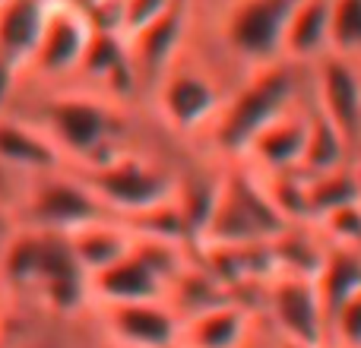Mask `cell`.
I'll return each mask as SVG.
<instances>
[{
	"instance_id": "cell-4",
	"label": "cell",
	"mask_w": 361,
	"mask_h": 348,
	"mask_svg": "<svg viewBox=\"0 0 361 348\" xmlns=\"http://www.w3.org/2000/svg\"><path fill=\"white\" fill-rule=\"evenodd\" d=\"M298 0H228L216 19V57L244 80L282 61V38Z\"/></svg>"
},
{
	"instance_id": "cell-21",
	"label": "cell",
	"mask_w": 361,
	"mask_h": 348,
	"mask_svg": "<svg viewBox=\"0 0 361 348\" xmlns=\"http://www.w3.org/2000/svg\"><path fill=\"white\" fill-rule=\"evenodd\" d=\"M307 216L311 222H317L320 216L339 209V206H349L361 199V162L339 165L333 171L324 174H311L307 178Z\"/></svg>"
},
{
	"instance_id": "cell-9",
	"label": "cell",
	"mask_w": 361,
	"mask_h": 348,
	"mask_svg": "<svg viewBox=\"0 0 361 348\" xmlns=\"http://www.w3.org/2000/svg\"><path fill=\"white\" fill-rule=\"evenodd\" d=\"M307 95L361 159V63L326 54L307 70Z\"/></svg>"
},
{
	"instance_id": "cell-23",
	"label": "cell",
	"mask_w": 361,
	"mask_h": 348,
	"mask_svg": "<svg viewBox=\"0 0 361 348\" xmlns=\"http://www.w3.org/2000/svg\"><path fill=\"white\" fill-rule=\"evenodd\" d=\"M314 282H317V292L326 304V313H333L343 301L361 292V250L330 247Z\"/></svg>"
},
{
	"instance_id": "cell-26",
	"label": "cell",
	"mask_w": 361,
	"mask_h": 348,
	"mask_svg": "<svg viewBox=\"0 0 361 348\" xmlns=\"http://www.w3.org/2000/svg\"><path fill=\"white\" fill-rule=\"evenodd\" d=\"M330 348H361V292L330 313Z\"/></svg>"
},
{
	"instance_id": "cell-11",
	"label": "cell",
	"mask_w": 361,
	"mask_h": 348,
	"mask_svg": "<svg viewBox=\"0 0 361 348\" xmlns=\"http://www.w3.org/2000/svg\"><path fill=\"white\" fill-rule=\"evenodd\" d=\"M193 25H197V16H193V0H178L169 13L149 23L146 29L133 32L127 38L130 44V61L133 70H137L140 89H143V101L149 99L152 86L159 82V76L178 61L187 51V44L193 42Z\"/></svg>"
},
{
	"instance_id": "cell-33",
	"label": "cell",
	"mask_w": 361,
	"mask_h": 348,
	"mask_svg": "<svg viewBox=\"0 0 361 348\" xmlns=\"http://www.w3.org/2000/svg\"><path fill=\"white\" fill-rule=\"evenodd\" d=\"M260 348H267V339H263V345H260Z\"/></svg>"
},
{
	"instance_id": "cell-19",
	"label": "cell",
	"mask_w": 361,
	"mask_h": 348,
	"mask_svg": "<svg viewBox=\"0 0 361 348\" xmlns=\"http://www.w3.org/2000/svg\"><path fill=\"white\" fill-rule=\"evenodd\" d=\"M330 244L317 231L314 222H298L282 228V235L269 244L276 275H301V279H317L320 266L326 260Z\"/></svg>"
},
{
	"instance_id": "cell-22",
	"label": "cell",
	"mask_w": 361,
	"mask_h": 348,
	"mask_svg": "<svg viewBox=\"0 0 361 348\" xmlns=\"http://www.w3.org/2000/svg\"><path fill=\"white\" fill-rule=\"evenodd\" d=\"M311 101V95H307ZM358 162V156L352 152V146L345 143V137L314 108L311 101V130H307V149H305V162H301V174H324L333 171L339 165Z\"/></svg>"
},
{
	"instance_id": "cell-3",
	"label": "cell",
	"mask_w": 361,
	"mask_h": 348,
	"mask_svg": "<svg viewBox=\"0 0 361 348\" xmlns=\"http://www.w3.org/2000/svg\"><path fill=\"white\" fill-rule=\"evenodd\" d=\"M307 95V70L295 63H269L235 82L219 120L200 149L222 162H238L250 139L279 114L295 108Z\"/></svg>"
},
{
	"instance_id": "cell-32",
	"label": "cell",
	"mask_w": 361,
	"mask_h": 348,
	"mask_svg": "<svg viewBox=\"0 0 361 348\" xmlns=\"http://www.w3.org/2000/svg\"><path fill=\"white\" fill-rule=\"evenodd\" d=\"M171 348H184V345H180V342H178V345H171Z\"/></svg>"
},
{
	"instance_id": "cell-1",
	"label": "cell",
	"mask_w": 361,
	"mask_h": 348,
	"mask_svg": "<svg viewBox=\"0 0 361 348\" xmlns=\"http://www.w3.org/2000/svg\"><path fill=\"white\" fill-rule=\"evenodd\" d=\"M13 111L25 114L48 133L67 168H92L130 146L162 137V127L149 111L124 108L82 86L61 89H16Z\"/></svg>"
},
{
	"instance_id": "cell-20",
	"label": "cell",
	"mask_w": 361,
	"mask_h": 348,
	"mask_svg": "<svg viewBox=\"0 0 361 348\" xmlns=\"http://www.w3.org/2000/svg\"><path fill=\"white\" fill-rule=\"evenodd\" d=\"M225 301H231V294L206 273V266L197 260V256H193V263L171 282V288H169V304L180 317V323L197 317V313H203V311H209V307L225 304Z\"/></svg>"
},
{
	"instance_id": "cell-8",
	"label": "cell",
	"mask_w": 361,
	"mask_h": 348,
	"mask_svg": "<svg viewBox=\"0 0 361 348\" xmlns=\"http://www.w3.org/2000/svg\"><path fill=\"white\" fill-rule=\"evenodd\" d=\"M257 313L273 342L295 348H330V313L314 279L273 275L257 294Z\"/></svg>"
},
{
	"instance_id": "cell-7",
	"label": "cell",
	"mask_w": 361,
	"mask_h": 348,
	"mask_svg": "<svg viewBox=\"0 0 361 348\" xmlns=\"http://www.w3.org/2000/svg\"><path fill=\"white\" fill-rule=\"evenodd\" d=\"M95 35L89 13L73 0H51L42 35L29 67L19 76L23 89H61L80 76L82 57Z\"/></svg>"
},
{
	"instance_id": "cell-18",
	"label": "cell",
	"mask_w": 361,
	"mask_h": 348,
	"mask_svg": "<svg viewBox=\"0 0 361 348\" xmlns=\"http://www.w3.org/2000/svg\"><path fill=\"white\" fill-rule=\"evenodd\" d=\"M70 247H73L76 263L82 266L86 275H95L102 269H108L111 263H118L121 256H127L133 250V231L124 218H99L89 222L82 228L67 235Z\"/></svg>"
},
{
	"instance_id": "cell-12",
	"label": "cell",
	"mask_w": 361,
	"mask_h": 348,
	"mask_svg": "<svg viewBox=\"0 0 361 348\" xmlns=\"http://www.w3.org/2000/svg\"><path fill=\"white\" fill-rule=\"evenodd\" d=\"M307 130H311V101L307 95L295 108H288L286 114H279L276 120H269L244 149V156L238 162L244 168H250L260 178H273V174H288L301 171L307 149Z\"/></svg>"
},
{
	"instance_id": "cell-27",
	"label": "cell",
	"mask_w": 361,
	"mask_h": 348,
	"mask_svg": "<svg viewBox=\"0 0 361 348\" xmlns=\"http://www.w3.org/2000/svg\"><path fill=\"white\" fill-rule=\"evenodd\" d=\"M178 0H121V32L127 38L133 32L146 29L149 23H156L162 13H169Z\"/></svg>"
},
{
	"instance_id": "cell-30",
	"label": "cell",
	"mask_w": 361,
	"mask_h": 348,
	"mask_svg": "<svg viewBox=\"0 0 361 348\" xmlns=\"http://www.w3.org/2000/svg\"><path fill=\"white\" fill-rule=\"evenodd\" d=\"M92 348H121V345H111V342H105V339H99V336H95Z\"/></svg>"
},
{
	"instance_id": "cell-2",
	"label": "cell",
	"mask_w": 361,
	"mask_h": 348,
	"mask_svg": "<svg viewBox=\"0 0 361 348\" xmlns=\"http://www.w3.org/2000/svg\"><path fill=\"white\" fill-rule=\"evenodd\" d=\"M235 82L238 76L216 54L190 42L152 86L146 111L171 139L200 149L222 114Z\"/></svg>"
},
{
	"instance_id": "cell-14",
	"label": "cell",
	"mask_w": 361,
	"mask_h": 348,
	"mask_svg": "<svg viewBox=\"0 0 361 348\" xmlns=\"http://www.w3.org/2000/svg\"><path fill=\"white\" fill-rule=\"evenodd\" d=\"M89 301L92 307H114V304H140V301H169V282L159 275V269L133 250L111 263L108 269L89 275Z\"/></svg>"
},
{
	"instance_id": "cell-31",
	"label": "cell",
	"mask_w": 361,
	"mask_h": 348,
	"mask_svg": "<svg viewBox=\"0 0 361 348\" xmlns=\"http://www.w3.org/2000/svg\"><path fill=\"white\" fill-rule=\"evenodd\" d=\"M4 313H6V307H4V298H0V330H4Z\"/></svg>"
},
{
	"instance_id": "cell-6",
	"label": "cell",
	"mask_w": 361,
	"mask_h": 348,
	"mask_svg": "<svg viewBox=\"0 0 361 348\" xmlns=\"http://www.w3.org/2000/svg\"><path fill=\"white\" fill-rule=\"evenodd\" d=\"M99 218H111V212L102 206V199L73 168H57L29 178L19 187L16 206H13V225L54 231V235H70Z\"/></svg>"
},
{
	"instance_id": "cell-15",
	"label": "cell",
	"mask_w": 361,
	"mask_h": 348,
	"mask_svg": "<svg viewBox=\"0 0 361 348\" xmlns=\"http://www.w3.org/2000/svg\"><path fill=\"white\" fill-rule=\"evenodd\" d=\"M0 168L19 184H25L29 178L67 168V165L57 146L48 139V133L32 124L25 114L10 108L6 114H0Z\"/></svg>"
},
{
	"instance_id": "cell-16",
	"label": "cell",
	"mask_w": 361,
	"mask_h": 348,
	"mask_svg": "<svg viewBox=\"0 0 361 348\" xmlns=\"http://www.w3.org/2000/svg\"><path fill=\"white\" fill-rule=\"evenodd\" d=\"M333 54V0H298L282 38V61L311 70Z\"/></svg>"
},
{
	"instance_id": "cell-29",
	"label": "cell",
	"mask_w": 361,
	"mask_h": 348,
	"mask_svg": "<svg viewBox=\"0 0 361 348\" xmlns=\"http://www.w3.org/2000/svg\"><path fill=\"white\" fill-rule=\"evenodd\" d=\"M13 228V216H10V209H4V206H0V241H4L6 237V231Z\"/></svg>"
},
{
	"instance_id": "cell-10",
	"label": "cell",
	"mask_w": 361,
	"mask_h": 348,
	"mask_svg": "<svg viewBox=\"0 0 361 348\" xmlns=\"http://www.w3.org/2000/svg\"><path fill=\"white\" fill-rule=\"evenodd\" d=\"M99 339L121 348H171L180 342V317L169 301H140L89 311Z\"/></svg>"
},
{
	"instance_id": "cell-5",
	"label": "cell",
	"mask_w": 361,
	"mask_h": 348,
	"mask_svg": "<svg viewBox=\"0 0 361 348\" xmlns=\"http://www.w3.org/2000/svg\"><path fill=\"white\" fill-rule=\"evenodd\" d=\"M282 228H288V222L276 212L263 180L241 162H228L222 193L200 235V244H225V247L273 244Z\"/></svg>"
},
{
	"instance_id": "cell-28",
	"label": "cell",
	"mask_w": 361,
	"mask_h": 348,
	"mask_svg": "<svg viewBox=\"0 0 361 348\" xmlns=\"http://www.w3.org/2000/svg\"><path fill=\"white\" fill-rule=\"evenodd\" d=\"M19 180L16 178H10L4 168H0V206L4 209H10V216H13V206H16V197H19Z\"/></svg>"
},
{
	"instance_id": "cell-17",
	"label": "cell",
	"mask_w": 361,
	"mask_h": 348,
	"mask_svg": "<svg viewBox=\"0 0 361 348\" xmlns=\"http://www.w3.org/2000/svg\"><path fill=\"white\" fill-rule=\"evenodd\" d=\"M51 0H4L0 4V63L16 76L29 67Z\"/></svg>"
},
{
	"instance_id": "cell-34",
	"label": "cell",
	"mask_w": 361,
	"mask_h": 348,
	"mask_svg": "<svg viewBox=\"0 0 361 348\" xmlns=\"http://www.w3.org/2000/svg\"><path fill=\"white\" fill-rule=\"evenodd\" d=\"M358 162H361V159H358Z\"/></svg>"
},
{
	"instance_id": "cell-25",
	"label": "cell",
	"mask_w": 361,
	"mask_h": 348,
	"mask_svg": "<svg viewBox=\"0 0 361 348\" xmlns=\"http://www.w3.org/2000/svg\"><path fill=\"white\" fill-rule=\"evenodd\" d=\"M333 54L361 63V0H333Z\"/></svg>"
},
{
	"instance_id": "cell-24",
	"label": "cell",
	"mask_w": 361,
	"mask_h": 348,
	"mask_svg": "<svg viewBox=\"0 0 361 348\" xmlns=\"http://www.w3.org/2000/svg\"><path fill=\"white\" fill-rule=\"evenodd\" d=\"M314 225H317V231L324 235V241L330 244V247L361 250V199L326 212V216H320Z\"/></svg>"
},
{
	"instance_id": "cell-13",
	"label": "cell",
	"mask_w": 361,
	"mask_h": 348,
	"mask_svg": "<svg viewBox=\"0 0 361 348\" xmlns=\"http://www.w3.org/2000/svg\"><path fill=\"white\" fill-rule=\"evenodd\" d=\"M267 339L263 320L250 301L231 298L180 323L184 348H260Z\"/></svg>"
}]
</instances>
